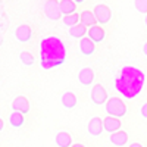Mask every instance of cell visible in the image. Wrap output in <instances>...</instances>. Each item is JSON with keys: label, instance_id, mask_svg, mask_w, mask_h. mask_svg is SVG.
<instances>
[{"label": "cell", "instance_id": "cell-28", "mask_svg": "<svg viewBox=\"0 0 147 147\" xmlns=\"http://www.w3.org/2000/svg\"><path fill=\"white\" fill-rule=\"evenodd\" d=\"M72 147H85L84 144H80V143H77V144H72Z\"/></svg>", "mask_w": 147, "mask_h": 147}, {"label": "cell", "instance_id": "cell-4", "mask_svg": "<svg viewBox=\"0 0 147 147\" xmlns=\"http://www.w3.org/2000/svg\"><path fill=\"white\" fill-rule=\"evenodd\" d=\"M91 102L96 105V106H102V105H106V102L109 100V96H107V91L106 88L103 87L102 84H96L94 87L91 88Z\"/></svg>", "mask_w": 147, "mask_h": 147}, {"label": "cell", "instance_id": "cell-24", "mask_svg": "<svg viewBox=\"0 0 147 147\" xmlns=\"http://www.w3.org/2000/svg\"><path fill=\"white\" fill-rule=\"evenodd\" d=\"M140 115H141L144 119H147V102L141 106V109H140Z\"/></svg>", "mask_w": 147, "mask_h": 147}, {"label": "cell", "instance_id": "cell-19", "mask_svg": "<svg viewBox=\"0 0 147 147\" xmlns=\"http://www.w3.org/2000/svg\"><path fill=\"white\" fill-rule=\"evenodd\" d=\"M68 32L72 38H80L81 40V38H84V35H87V27L82 25V24H78V25L69 28Z\"/></svg>", "mask_w": 147, "mask_h": 147}, {"label": "cell", "instance_id": "cell-22", "mask_svg": "<svg viewBox=\"0 0 147 147\" xmlns=\"http://www.w3.org/2000/svg\"><path fill=\"white\" fill-rule=\"evenodd\" d=\"M19 59H21V62L24 65H27V66H31L34 65V56L30 53V52H22L19 55Z\"/></svg>", "mask_w": 147, "mask_h": 147}, {"label": "cell", "instance_id": "cell-5", "mask_svg": "<svg viewBox=\"0 0 147 147\" xmlns=\"http://www.w3.org/2000/svg\"><path fill=\"white\" fill-rule=\"evenodd\" d=\"M93 13L97 19V24H107L110 19H112V10L107 5H96L93 9Z\"/></svg>", "mask_w": 147, "mask_h": 147}, {"label": "cell", "instance_id": "cell-7", "mask_svg": "<svg viewBox=\"0 0 147 147\" xmlns=\"http://www.w3.org/2000/svg\"><path fill=\"white\" fill-rule=\"evenodd\" d=\"M87 131H88L90 136H93V137H99L100 134L105 131V127H103V119H102L100 116H93V118L88 121Z\"/></svg>", "mask_w": 147, "mask_h": 147}, {"label": "cell", "instance_id": "cell-18", "mask_svg": "<svg viewBox=\"0 0 147 147\" xmlns=\"http://www.w3.org/2000/svg\"><path fill=\"white\" fill-rule=\"evenodd\" d=\"M60 103H62L65 109H74L77 106V96L72 91H65L62 97H60Z\"/></svg>", "mask_w": 147, "mask_h": 147}, {"label": "cell", "instance_id": "cell-1", "mask_svg": "<svg viewBox=\"0 0 147 147\" xmlns=\"http://www.w3.org/2000/svg\"><path fill=\"white\" fill-rule=\"evenodd\" d=\"M40 56H41V68L53 69L65 63L66 50L62 40L55 35L46 37L40 44Z\"/></svg>", "mask_w": 147, "mask_h": 147}, {"label": "cell", "instance_id": "cell-16", "mask_svg": "<svg viewBox=\"0 0 147 147\" xmlns=\"http://www.w3.org/2000/svg\"><path fill=\"white\" fill-rule=\"evenodd\" d=\"M55 141H56L57 147H72V137H71V134L66 132V131L57 132L56 137H55Z\"/></svg>", "mask_w": 147, "mask_h": 147}, {"label": "cell", "instance_id": "cell-13", "mask_svg": "<svg viewBox=\"0 0 147 147\" xmlns=\"http://www.w3.org/2000/svg\"><path fill=\"white\" fill-rule=\"evenodd\" d=\"M80 52L84 56H93L96 52V43H93L88 37H84L80 40Z\"/></svg>", "mask_w": 147, "mask_h": 147}, {"label": "cell", "instance_id": "cell-30", "mask_svg": "<svg viewBox=\"0 0 147 147\" xmlns=\"http://www.w3.org/2000/svg\"><path fill=\"white\" fill-rule=\"evenodd\" d=\"M144 24H146V27H147V15H146V18H144Z\"/></svg>", "mask_w": 147, "mask_h": 147}, {"label": "cell", "instance_id": "cell-14", "mask_svg": "<svg viewBox=\"0 0 147 147\" xmlns=\"http://www.w3.org/2000/svg\"><path fill=\"white\" fill-rule=\"evenodd\" d=\"M106 37V32L103 30V27L100 25H94L91 28H88V38L93 43H102Z\"/></svg>", "mask_w": 147, "mask_h": 147}, {"label": "cell", "instance_id": "cell-27", "mask_svg": "<svg viewBox=\"0 0 147 147\" xmlns=\"http://www.w3.org/2000/svg\"><path fill=\"white\" fill-rule=\"evenodd\" d=\"M3 125H5V124H3V119H2V118H0V132H2V131H3Z\"/></svg>", "mask_w": 147, "mask_h": 147}, {"label": "cell", "instance_id": "cell-20", "mask_svg": "<svg viewBox=\"0 0 147 147\" xmlns=\"http://www.w3.org/2000/svg\"><path fill=\"white\" fill-rule=\"evenodd\" d=\"M24 122H25L24 115L19 113V112H13V110H12V113L9 115V124L13 128H21L24 125Z\"/></svg>", "mask_w": 147, "mask_h": 147}, {"label": "cell", "instance_id": "cell-25", "mask_svg": "<svg viewBox=\"0 0 147 147\" xmlns=\"http://www.w3.org/2000/svg\"><path fill=\"white\" fill-rule=\"evenodd\" d=\"M141 50H143V55H144V56L147 57V41H146V43L143 44V47H141Z\"/></svg>", "mask_w": 147, "mask_h": 147}, {"label": "cell", "instance_id": "cell-15", "mask_svg": "<svg viewBox=\"0 0 147 147\" xmlns=\"http://www.w3.org/2000/svg\"><path fill=\"white\" fill-rule=\"evenodd\" d=\"M80 22L82 24V25H85L87 28H91L94 27L96 24H97V19L93 13V10H88V9H85L81 12V15H80Z\"/></svg>", "mask_w": 147, "mask_h": 147}, {"label": "cell", "instance_id": "cell-12", "mask_svg": "<svg viewBox=\"0 0 147 147\" xmlns=\"http://www.w3.org/2000/svg\"><path fill=\"white\" fill-rule=\"evenodd\" d=\"M109 141L112 143L115 147H124L128 144V132L125 131H118V132H113V134H110V138Z\"/></svg>", "mask_w": 147, "mask_h": 147}, {"label": "cell", "instance_id": "cell-9", "mask_svg": "<svg viewBox=\"0 0 147 147\" xmlns=\"http://www.w3.org/2000/svg\"><path fill=\"white\" fill-rule=\"evenodd\" d=\"M15 37L16 40L21 41V43H27L31 40L32 37V30L30 25H27V24H22V25H19L16 30H15Z\"/></svg>", "mask_w": 147, "mask_h": 147}, {"label": "cell", "instance_id": "cell-6", "mask_svg": "<svg viewBox=\"0 0 147 147\" xmlns=\"http://www.w3.org/2000/svg\"><path fill=\"white\" fill-rule=\"evenodd\" d=\"M44 13L50 21H59L62 16V12H60V6L57 0H47L44 3Z\"/></svg>", "mask_w": 147, "mask_h": 147}, {"label": "cell", "instance_id": "cell-17", "mask_svg": "<svg viewBox=\"0 0 147 147\" xmlns=\"http://www.w3.org/2000/svg\"><path fill=\"white\" fill-rule=\"evenodd\" d=\"M59 6H60V12H62L63 16L74 15L77 10V3L74 2V0H60Z\"/></svg>", "mask_w": 147, "mask_h": 147}, {"label": "cell", "instance_id": "cell-8", "mask_svg": "<svg viewBox=\"0 0 147 147\" xmlns=\"http://www.w3.org/2000/svg\"><path fill=\"white\" fill-rule=\"evenodd\" d=\"M30 109H31L30 102H28L27 97H24V96H18L16 99H13V102H12V110H13V112H19L22 115H25V113L30 112Z\"/></svg>", "mask_w": 147, "mask_h": 147}, {"label": "cell", "instance_id": "cell-3", "mask_svg": "<svg viewBox=\"0 0 147 147\" xmlns=\"http://www.w3.org/2000/svg\"><path fill=\"white\" fill-rule=\"evenodd\" d=\"M107 116H115V118H124L127 115V105L124 100H121L119 97H110L105 105Z\"/></svg>", "mask_w": 147, "mask_h": 147}, {"label": "cell", "instance_id": "cell-10", "mask_svg": "<svg viewBox=\"0 0 147 147\" xmlns=\"http://www.w3.org/2000/svg\"><path fill=\"white\" fill-rule=\"evenodd\" d=\"M121 119L119 118H115V116H106L103 119V127H105V131L109 132V134H113V132H118L121 129Z\"/></svg>", "mask_w": 147, "mask_h": 147}, {"label": "cell", "instance_id": "cell-11", "mask_svg": "<svg viewBox=\"0 0 147 147\" xmlns=\"http://www.w3.org/2000/svg\"><path fill=\"white\" fill-rule=\"evenodd\" d=\"M78 81H80L82 85H85V87L91 85L93 81H94V71H93L90 66L82 68V69L78 72Z\"/></svg>", "mask_w": 147, "mask_h": 147}, {"label": "cell", "instance_id": "cell-23", "mask_svg": "<svg viewBox=\"0 0 147 147\" xmlns=\"http://www.w3.org/2000/svg\"><path fill=\"white\" fill-rule=\"evenodd\" d=\"M134 7L140 13L147 15V0H134Z\"/></svg>", "mask_w": 147, "mask_h": 147}, {"label": "cell", "instance_id": "cell-26", "mask_svg": "<svg viewBox=\"0 0 147 147\" xmlns=\"http://www.w3.org/2000/svg\"><path fill=\"white\" fill-rule=\"evenodd\" d=\"M128 147H143V146H141L140 143H132V144H129Z\"/></svg>", "mask_w": 147, "mask_h": 147}, {"label": "cell", "instance_id": "cell-2", "mask_svg": "<svg viewBox=\"0 0 147 147\" xmlns=\"http://www.w3.org/2000/svg\"><path fill=\"white\" fill-rule=\"evenodd\" d=\"M144 85V74L134 66H125L115 81V87L127 99H134Z\"/></svg>", "mask_w": 147, "mask_h": 147}, {"label": "cell", "instance_id": "cell-29", "mask_svg": "<svg viewBox=\"0 0 147 147\" xmlns=\"http://www.w3.org/2000/svg\"><path fill=\"white\" fill-rule=\"evenodd\" d=\"M74 2H75L77 5H81V3H84V2H85V0H74Z\"/></svg>", "mask_w": 147, "mask_h": 147}, {"label": "cell", "instance_id": "cell-21", "mask_svg": "<svg viewBox=\"0 0 147 147\" xmlns=\"http://www.w3.org/2000/svg\"><path fill=\"white\" fill-rule=\"evenodd\" d=\"M78 22H80V15L78 13H74V15H69V16H65L63 18V25L65 27H69V28L78 25Z\"/></svg>", "mask_w": 147, "mask_h": 147}]
</instances>
